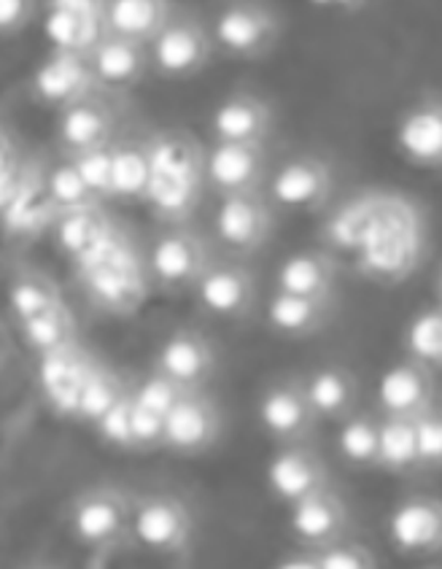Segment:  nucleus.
<instances>
[{
	"label": "nucleus",
	"instance_id": "f3484780",
	"mask_svg": "<svg viewBox=\"0 0 442 569\" xmlns=\"http://www.w3.org/2000/svg\"><path fill=\"white\" fill-rule=\"evenodd\" d=\"M270 179L268 143L213 141L205 149V187L224 194L262 192Z\"/></svg>",
	"mask_w": 442,
	"mask_h": 569
},
{
	"label": "nucleus",
	"instance_id": "2eb2a0df",
	"mask_svg": "<svg viewBox=\"0 0 442 569\" xmlns=\"http://www.w3.org/2000/svg\"><path fill=\"white\" fill-rule=\"evenodd\" d=\"M270 497L281 505H294L300 499L324 491L332 486V472L313 442H289L278 446L264 470Z\"/></svg>",
	"mask_w": 442,
	"mask_h": 569
},
{
	"label": "nucleus",
	"instance_id": "a211bd4d",
	"mask_svg": "<svg viewBox=\"0 0 442 569\" xmlns=\"http://www.w3.org/2000/svg\"><path fill=\"white\" fill-rule=\"evenodd\" d=\"M287 529L297 546L321 551L343 537H351L353 516L345 499L330 486V489L315 491V495L289 505Z\"/></svg>",
	"mask_w": 442,
	"mask_h": 569
},
{
	"label": "nucleus",
	"instance_id": "79ce46f5",
	"mask_svg": "<svg viewBox=\"0 0 442 569\" xmlns=\"http://www.w3.org/2000/svg\"><path fill=\"white\" fill-rule=\"evenodd\" d=\"M66 157V154H62ZM81 179L92 189L94 198L100 202L111 200V147L79 151V154H68Z\"/></svg>",
	"mask_w": 442,
	"mask_h": 569
},
{
	"label": "nucleus",
	"instance_id": "c03bdc74",
	"mask_svg": "<svg viewBox=\"0 0 442 569\" xmlns=\"http://www.w3.org/2000/svg\"><path fill=\"white\" fill-rule=\"evenodd\" d=\"M132 451H165V416L151 413L135 402H132Z\"/></svg>",
	"mask_w": 442,
	"mask_h": 569
},
{
	"label": "nucleus",
	"instance_id": "603ef678",
	"mask_svg": "<svg viewBox=\"0 0 442 569\" xmlns=\"http://www.w3.org/2000/svg\"><path fill=\"white\" fill-rule=\"evenodd\" d=\"M440 370H442V362H440Z\"/></svg>",
	"mask_w": 442,
	"mask_h": 569
},
{
	"label": "nucleus",
	"instance_id": "0eeeda50",
	"mask_svg": "<svg viewBox=\"0 0 442 569\" xmlns=\"http://www.w3.org/2000/svg\"><path fill=\"white\" fill-rule=\"evenodd\" d=\"M275 230V206L268 192H243L219 198L213 211V236L232 257H251L268 246Z\"/></svg>",
	"mask_w": 442,
	"mask_h": 569
},
{
	"label": "nucleus",
	"instance_id": "6ab92c4d",
	"mask_svg": "<svg viewBox=\"0 0 442 569\" xmlns=\"http://www.w3.org/2000/svg\"><path fill=\"white\" fill-rule=\"evenodd\" d=\"M438 402L434 368L405 357L383 372L375 389V410L389 419H419Z\"/></svg>",
	"mask_w": 442,
	"mask_h": 569
},
{
	"label": "nucleus",
	"instance_id": "37998d69",
	"mask_svg": "<svg viewBox=\"0 0 442 569\" xmlns=\"http://www.w3.org/2000/svg\"><path fill=\"white\" fill-rule=\"evenodd\" d=\"M415 438L424 472L442 470V402H434L415 419Z\"/></svg>",
	"mask_w": 442,
	"mask_h": 569
},
{
	"label": "nucleus",
	"instance_id": "7ed1b4c3",
	"mask_svg": "<svg viewBox=\"0 0 442 569\" xmlns=\"http://www.w3.org/2000/svg\"><path fill=\"white\" fill-rule=\"evenodd\" d=\"M198 518L184 497L168 489L138 491L132 510V542L160 559H189Z\"/></svg>",
	"mask_w": 442,
	"mask_h": 569
},
{
	"label": "nucleus",
	"instance_id": "4468645a",
	"mask_svg": "<svg viewBox=\"0 0 442 569\" xmlns=\"http://www.w3.org/2000/svg\"><path fill=\"white\" fill-rule=\"evenodd\" d=\"M98 357L87 349L81 340L57 349L52 353L38 357V391H41L43 405L52 410L60 419L76 421V410H79L81 391L90 381Z\"/></svg>",
	"mask_w": 442,
	"mask_h": 569
},
{
	"label": "nucleus",
	"instance_id": "9d476101",
	"mask_svg": "<svg viewBox=\"0 0 442 569\" xmlns=\"http://www.w3.org/2000/svg\"><path fill=\"white\" fill-rule=\"evenodd\" d=\"M259 429L278 446L313 442L321 419L302 386V376H281L262 389L257 402Z\"/></svg>",
	"mask_w": 442,
	"mask_h": 569
},
{
	"label": "nucleus",
	"instance_id": "72a5a7b5",
	"mask_svg": "<svg viewBox=\"0 0 442 569\" xmlns=\"http://www.w3.org/2000/svg\"><path fill=\"white\" fill-rule=\"evenodd\" d=\"M17 330L22 343L28 346L36 357H43V353H52L57 349H66V346L81 340L79 321H76V313L66 300L47 308V311L30 316V319L19 321Z\"/></svg>",
	"mask_w": 442,
	"mask_h": 569
},
{
	"label": "nucleus",
	"instance_id": "ddd939ff",
	"mask_svg": "<svg viewBox=\"0 0 442 569\" xmlns=\"http://www.w3.org/2000/svg\"><path fill=\"white\" fill-rule=\"evenodd\" d=\"M98 90L103 87L94 79L90 54L60 52V49H49V54L38 62L28 79L30 100L57 113Z\"/></svg>",
	"mask_w": 442,
	"mask_h": 569
},
{
	"label": "nucleus",
	"instance_id": "aec40b11",
	"mask_svg": "<svg viewBox=\"0 0 442 569\" xmlns=\"http://www.w3.org/2000/svg\"><path fill=\"white\" fill-rule=\"evenodd\" d=\"M151 370L173 378L187 389H205L219 370L217 343L198 327H179L160 343Z\"/></svg>",
	"mask_w": 442,
	"mask_h": 569
},
{
	"label": "nucleus",
	"instance_id": "2f4dec72",
	"mask_svg": "<svg viewBox=\"0 0 442 569\" xmlns=\"http://www.w3.org/2000/svg\"><path fill=\"white\" fill-rule=\"evenodd\" d=\"M378 470L394 478L424 476L415 438V419H389L381 416V442H378Z\"/></svg>",
	"mask_w": 442,
	"mask_h": 569
},
{
	"label": "nucleus",
	"instance_id": "8fccbe9b",
	"mask_svg": "<svg viewBox=\"0 0 442 569\" xmlns=\"http://www.w3.org/2000/svg\"><path fill=\"white\" fill-rule=\"evenodd\" d=\"M17 154H19V151H17L14 143H11L9 132L0 128V168H3L9 160H14Z\"/></svg>",
	"mask_w": 442,
	"mask_h": 569
},
{
	"label": "nucleus",
	"instance_id": "423d86ee",
	"mask_svg": "<svg viewBox=\"0 0 442 569\" xmlns=\"http://www.w3.org/2000/svg\"><path fill=\"white\" fill-rule=\"evenodd\" d=\"M213 246L192 224H165L149 249L147 264L151 287L162 295H187L211 264Z\"/></svg>",
	"mask_w": 442,
	"mask_h": 569
},
{
	"label": "nucleus",
	"instance_id": "f8f14e48",
	"mask_svg": "<svg viewBox=\"0 0 442 569\" xmlns=\"http://www.w3.org/2000/svg\"><path fill=\"white\" fill-rule=\"evenodd\" d=\"M224 432V413L205 389H189L165 416V451L181 459L213 451Z\"/></svg>",
	"mask_w": 442,
	"mask_h": 569
},
{
	"label": "nucleus",
	"instance_id": "39448f33",
	"mask_svg": "<svg viewBox=\"0 0 442 569\" xmlns=\"http://www.w3.org/2000/svg\"><path fill=\"white\" fill-rule=\"evenodd\" d=\"M217 54L211 24L189 9H173V14L149 43L151 71L168 81L194 79L211 66Z\"/></svg>",
	"mask_w": 442,
	"mask_h": 569
},
{
	"label": "nucleus",
	"instance_id": "393cba45",
	"mask_svg": "<svg viewBox=\"0 0 442 569\" xmlns=\"http://www.w3.org/2000/svg\"><path fill=\"white\" fill-rule=\"evenodd\" d=\"M149 149L151 176L205 187V147L192 132L179 128L157 130L149 136Z\"/></svg>",
	"mask_w": 442,
	"mask_h": 569
},
{
	"label": "nucleus",
	"instance_id": "49530a36",
	"mask_svg": "<svg viewBox=\"0 0 442 569\" xmlns=\"http://www.w3.org/2000/svg\"><path fill=\"white\" fill-rule=\"evenodd\" d=\"M106 6H109V0H43V9L73 11V14L103 19V22H106Z\"/></svg>",
	"mask_w": 442,
	"mask_h": 569
},
{
	"label": "nucleus",
	"instance_id": "a878e982",
	"mask_svg": "<svg viewBox=\"0 0 442 569\" xmlns=\"http://www.w3.org/2000/svg\"><path fill=\"white\" fill-rule=\"evenodd\" d=\"M117 227L119 224L109 217L103 202H94V206L79 208V211L60 213L52 227V236L57 249L68 257V262L81 264L94 251L103 249L106 240L117 232Z\"/></svg>",
	"mask_w": 442,
	"mask_h": 569
},
{
	"label": "nucleus",
	"instance_id": "6e6552de",
	"mask_svg": "<svg viewBox=\"0 0 442 569\" xmlns=\"http://www.w3.org/2000/svg\"><path fill=\"white\" fill-rule=\"evenodd\" d=\"M122 94L98 90L57 113L54 138L62 154L111 147L122 136Z\"/></svg>",
	"mask_w": 442,
	"mask_h": 569
},
{
	"label": "nucleus",
	"instance_id": "bb28decb",
	"mask_svg": "<svg viewBox=\"0 0 442 569\" xmlns=\"http://www.w3.org/2000/svg\"><path fill=\"white\" fill-rule=\"evenodd\" d=\"M302 386H305L308 400L321 421H343L362 400V383H359L356 372L338 362L313 368L308 376H302Z\"/></svg>",
	"mask_w": 442,
	"mask_h": 569
},
{
	"label": "nucleus",
	"instance_id": "de8ad7c7",
	"mask_svg": "<svg viewBox=\"0 0 442 569\" xmlns=\"http://www.w3.org/2000/svg\"><path fill=\"white\" fill-rule=\"evenodd\" d=\"M275 567H283V569H315V551H313V548L297 546L294 551L283 553L281 559L275 561Z\"/></svg>",
	"mask_w": 442,
	"mask_h": 569
},
{
	"label": "nucleus",
	"instance_id": "1a4fd4ad",
	"mask_svg": "<svg viewBox=\"0 0 442 569\" xmlns=\"http://www.w3.org/2000/svg\"><path fill=\"white\" fill-rule=\"evenodd\" d=\"M270 202L289 213H315L330 206L334 192V170L330 160L313 151L289 157L275 170H270L268 187Z\"/></svg>",
	"mask_w": 442,
	"mask_h": 569
},
{
	"label": "nucleus",
	"instance_id": "cd10ccee",
	"mask_svg": "<svg viewBox=\"0 0 442 569\" xmlns=\"http://www.w3.org/2000/svg\"><path fill=\"white\" fill-rule=\"evenodd\" d=\"M275 289L289 295L334 300L338 297V262H334L330 251H294V254H289L278 264Z\"/></svg>",
	"mask_w": 442,
	"mask_h": 569
},
{
	"label": "nucleus",
	"instance_id": "a19ab883",
	"mask_svg": "<svg viewBox=\"0 0 442 569\" xmlns=\"http://www.w3.org/2000/svg\"><path fill=\"white\" fill-rule=\"evenodd\" d=\"M92 429L98 440L106 442L109 448H117L122 453H135L132 451V389Z\"/></svg>",
	"mask_w": 442,
	"mask_h": 569
},
{
	"label": "nucleus",
	"instance_id": "412c9836",
	"mask_svg": "<svg viewBox=\"0 0 442 569\" xmlns=\"http://www.w3.org/2000/svg\"><path fill=\"white\" fill-rule=\"evenodd\" d=\"M394 147L408 166L442 170V94H424L400 113Z\"/></svg>",
	"mask_w": 442,
	"mask_h": 569
},
{
	"label": "nucleus",
	"instance_id": "9b49d317",
	"mask_svg": "<svg viewBox=\"0 0 442 569\" xmlns=\"http://www.w3.org/2000/svg\"><path fill=\"white\" fill-rule=\"evenodd\" d=\"M208 316L224 321H245L257 311V276L243 257H213L192 289Z\"/></svg>",
	"mask_w": 442,
	"mask_h": 569
},
{
	"label": "nucleus",
	"instance_id": "4c0bfd02",
	"mask_svg": "<svg viewBox=\"0 0 442 569\" xmlns=\"http://www.w3.org/2000/svg\"><path fill=\"white\" fill-rule=\"evenodd\" d=\"M47 192H49V200H52L57 217H60V213L79 211V208L100 202L68 157H62L60 162H54V166L47 168Z\"/></svg>",
	"mask_w": 442,
	"mask_h": 569
},
{
	"label": "nucleus",
	"instance_id": "a18cd8bd",
	"mask_svg": "<svg viewBox=\"0 0 442 569\" xmlns=\"http://www.w3.org/2000/svg\"><path fill=\"white\" fill-rule=\"evenodd\" d=\"M38 17V0H0V38H14Z\"/></svg>",
	"mask_w": 442,
	"mask_h": 569
},
{
	"label": "nucleus",
	"instance_id": "dca6fc26",
	"mask_svg": "<svg viewBox=\"0 0 442 569\" xmlns=\"http://www.w3.org/2000/svg\"><path fill=\"white\" fill-rule=\"evenodd\" d=\"M391 546L405 559H434L442 553V497L408 495L389 513Z\"/></svg>",
	"mask_w": 442,
	"mask_h": 569
},
{
	"label": "nucleus",
	"instance_id": "3c124183",
	"mask_svg": "<svg viewBox=\"0 0 442 569\" xmlns=\"http://www.w3.org/2000/svg\"><path fill=\"white\" fill-rule=\"evenodd\" d=\"M434 295H438V302L442 306V264L438 268V276H434Z\"/></svg>",
	"mask_w": 442,
	"mask_h": 569
},
{
	"label": "nucleus",
	"instance_id": "09e8293b",
	"mask_svg": "<svg viewBox=\"0 0 442 569\" xmlns=\"http://www.w3.org/2000/svg\"><path fill=\"white\" fill-rule=\"evenodd\" d=\"M315 6L321 9H332V11H353L364 3V0H313Z\"/></svg>",
	"mask_w": 442,
	"mask_h": 569
},
{
	"label": "nucleus",
	"instance_id": "f704fd0d",
	"mask_svg": "<svg viewBox=\"0 0 442 569\" xmlns=\"http://www.w3.org/2000/svg\"><path fill=\"white\" fill-rule=\"evenodd\" d=\"M41 30L52 49H60V52L90 54L94 43L106 36V22L103 19L73 14V11L43 9Z\"/></svg>",
	"mask_w": 442,
	"mask_h": 569
},
{
	"label": "nucleus",
	"instance_id": "58836bf2",
	"mask_svg": "<svg viewBox=\"0 0 442 569\" xmlns=\"http://www.w3.org/2000/svg\"><path fill=\"white\" fill-rule=\"evenodd\" d=\"M187 391V386L173 381V378L162 376V372L157 370H149L143 378L132 381V402L151 410V413L168 416L170 408H173Z\"/></svg>",
	"mask_w": 442,
	"mask_h": 569
},
{
	"label": "nucleus",
	"instance_id": "4be33fe9",
	"mask_svg": "<svg viewBox=\"0 0 442 569\" xmlns=\"http://www.w3.org/2000/svg\"><path fill=\"white\" fill-rule=\"evenodd\" d=\"M275 130V109L268 98L238 90L213 109L211 136L227 143H268Z\"/></svg>",
	"mask_w": 442,
	"mask_h": 569
},
{
	"label": "nucleus",
	"instance_id": "c85d7f7f",
	"mask_svg": "<svg viewBox=\"0 0 442 569\" xmlns=\"http://www.w3.org/2000/svg\"><path fill=\"white\" fill-rule=\"evenodd\" d=\"M151 184L149 136H119L111 143V200L147 202Z\"/></svg>",
	"mask_w": 442,
	"mask_h": 569
},
{
	"label": "nucleus",
	"instance_id": "e433bc0d",
	"mask_svg": "<svg viewBox=\"0 0 442 569\" xmlns=\"http://www.w3.org/2000/svg\"><path fill=\"white\" fill-rule=\"evenodd\" d=\"M402 346H405V357L419 359V362L432 365L440 370L442 362V306L424 308L408 321L405 335H402Z\"/></svg>",
	"mask_w": 442,
	"mask_h": 569
},
{
	"label": "nucleus",
	"instance_id": "c9c22d12",
	"mask_svg": "<svg viewBox=\"0 0 442 569\" xmlns=\"http://www.w3.org/2000/svg\"><path fill=\"white\" fill-rule=\"evenodd\" d=\"M130 389H132V381H128V378H124L117 368H111L109 362L98 359L90 381H87L84 391H81L76 421L94 427V423L103 419V416L109 413L113 405L122 400Z\"/></svg>",
	"mask_w": 442,
	"mask_h": 569
},
{
	"label": "nucleus",
	"instance_id": "b1692460",
	"mask_svg": "<svg viewBox=\"0 0 442 569\" xmlns=\"http://www.w3.org/2000/svg\"><path fill=\"white\" fill-rule=\"evenodd\" d=\"M90 62L98 84L113 94L130 92L132 87L141 84L151 71L149 60V43L132 41V38H122L106 33L94 43L90 52Z\"/></svg>",
	"mask_w": 442,
	"mask_h": 569
},
{
	"label": "nucleus",
	"instance_id": "7c9ffc66",
	"mask_svg": "<svg viewBox=\"0 0 442 569\" xmlns=\"http://www.w3.org/2000/svg\"><path fill=\"white\" fill-rule=\"evenodd\" d=\"M378 442H381V413L378 410H353L338 421L334 451L351 470H378Z\"/></svg>",
	"mask_w": 442,
	"mask_h": 569
},
{
	"label": "nucleus",
	"instance_id": "473e14b6",
	"mask_svg": "<svg viewBox=\"0 0 442 569\" xmlns=\"http://www.w3.org/2000/svg\"><path fill=\"white\" fill-rule=\"evenodd\" d=\"M6 297H9V311L14 325L66 300L60 283L49 273H43L41 268H33V264H17L9 278Z\"/></svg>",
	"mask_w": 442,
	"mask_h": 569
},
{
	"label": "nucleus",
	"instance_id": "5701e85b",
	"mask_svg": "<svg viewBox=\"0 0 442 569\" xmlns=\"http://www.w3.org/2000/svg\"><path fill=\"white\" fill-rule=\"evenodd\" d=\"M338 316V297L321 300V297H302L289 292L270 295L264 306V325L283 340H308L327 332Z\"/></svg>",
	"mask_w": 442,
	"mask_h": 569
},
{
	"label": "nucleus",
	"instance_id": "f257e3e1",
	"mask_svg": "<svg viewBox=\"0 0 442 569\" xmlns=\"http://www.w3.org/2000/svg\"><path fill=\"white\" fill-rule=\"evenodd\" d=\"M73 281L92 311L113 319L135 316L154 289L147 254L124 227H117L103 249L94 251L87 262L73 264Z\"/></svg>",
	"mask_w": 442,
	"mask_h": 569
},
{
	"label": "nucleus",
	"instance_id": "ea45409f",
	"mask_svg": "<svg viewBox=\"0 0 442 569\" xmlns=\"http://www.w3.org/2000/svg\"><path fill=\"white\" fill-rule=\"evenodd\" d=\"M381 567V559L364 542L343 537L332 546L315 551V569H375Z\"/></svg>",
	"mask_w": 442,
	"mask_h": 569
},
{
	"label": "nucleus",
	"instance_id": "f03ea898",
	"mask_svg": "<svg viewBox=\"0 0 442 569\" xmlns=\"http://www.w3.org/2000/svg\"><path fill=\"white\" fill-rule=\"evenodd\" d=\"M132 510L135 491L119 483H92L68 499L62 523L68 537L90 556L92 565H106L113 556L135 548Z\"/></svg>",
	"mask_w": 442,
	"mask_h": 569
},
{
	"label": "nucleus",
	"instance_id": "c756f323",
	"mask_svg": "<svg viewBox=\"0 0 442 569\" xmlns=\"http://www.w3.org/2000/svg\"><path fill=\"white\" fill-rule=\"evenodd\" d=\"M173 0H109L106 33L151 43L173 14Z\"/></svg>",
	"mask_w": 442,
	"mask_h": 569
},
{
	"label": "nucleus",
	"instance_id": "20e7f679",
	"mask_svg": "<svg viewBox=\"0 0 442 569\" xmlns=\"http://www.w3.org/2000/svg\"><path fill=\"white\" fill-rule=\"evenodd\" d=\"M217 52L257 62L270 57L287 33V22L268 0H230L211 22Z\"/></svg>",
	"mask_w": 442,
	"mask_h": 569
}]
</instances>
